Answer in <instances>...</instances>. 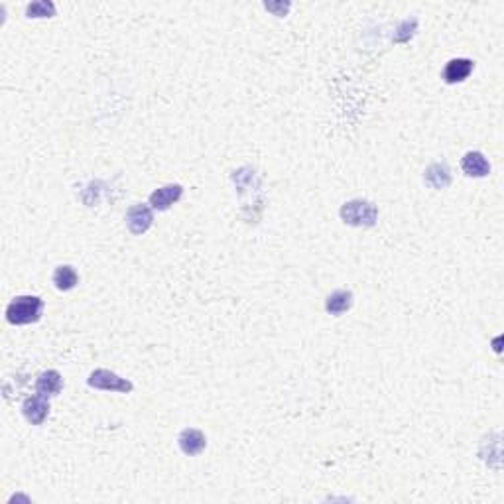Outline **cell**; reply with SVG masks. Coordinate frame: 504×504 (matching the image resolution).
<instances>
[{
	"label": "cell",
	"mask_w": 504,
	"mask_h": 504,
	"mask_svg": "<svg viewBox=\"0 0 504 504\" xmlns=\"http://www.w3.org/2000/svg\"><path fill=\"white\" fill-rule=\"evenodd\" d=\"M44 301L38 296H18L6 308V321L10 325H30L42 318Z\"/></svg>",
	"instance_id": "obj_1"
},
{
	"label": "cell",
	"mask_w": 504,
	"mask_h": 504,
	"mask_svg": "<svg viewBox=\"0 0 504 504\" xmlns=\"http://www.w3.org/2000/svg\"><path fill=\"white\" fill-rule=\"evenodd\" d=\"M341 219L345 225L351 227H374L379 221V209L376 205L366 201V199H353V201H347L341 207Z\"/></svg>",
	"instance_id": "obj_2"
},
{
	"label": "cell",
	"mask_w": 504,
	"mask_h": 504,
	"mask_svg": "<svg viewBox=\"0 0 504 504\" xmlns=\"http://www.w3.org/2000/svg\"><path fill=\"white\" fill-rule=\"evenodd\" d=\"M87 384L91 388L97 390H108V392H123V394H128L133 392L134 384L126 379H121L116 372L106 371V369H97L89 374Z\"/></svg>",
	"instance_id": "obj_3"
},
{
	"label": "cell",
	"mask_w": 504,
	"mask_h": 504,
	"mask_svg": "<svg viewBox=\"0 0 504 504\" xmlns=\"http://www.w3.org/2000/svg\"><path fill=\"white\" fill-rule=\"evenodd\" d=\"M154 223V213L148 205H134L126 213V227L133 235H144Z\"/></svg>",
	"instance_id": "obj_4"
},
{
	"label": "cell",
	"mask_w": 504,
	"mask_h": 504,
	"mask_svg": "<svg viewBox=\"0 0 504 504\" xmlns=\"http://www.w3.org/2000/svg\"><path fill=\"white\" fill-rule=\"evenodd\" d=\"M22 414L32 425H42L50 416V402L45 396H30L22 404Z\"/></svg>",
	"instance_id": "obj_5"
},
{
	"label": "cell",
	"mask_w": 504,
	"mask_h": 504,
	"mask_svg": "<svg viewBox=\"0 0 504 504\" xmlns=\"http://www.w3.org/2000/svg\"><path fill=\"white\" fill-rule=\"evenodd\" d=\"M177 445H179V449L186 453V455L195 457V455H199V453L207 447V437H205L201 430L186 427V430L179 434V437H177Z\"/></svg>",
	"instance_id": "obj_6"
},
{
	"label": "cell",
	"mask_w": 504,
	"mask_h": 504,
	"mask_svg": "<svg viewBox=\"0 0 504 504\" xmlns=\"http://www.w3.org/2000/svg\"><path fill=\"white\" fill-rule=\"evenodd\" d=\"M184 195V187L179 184H168V186L159 187L150 195L152 209L156 211H168L172 205L179 201V197Z\"/></svg>",
	"instance_id": "obj_7"
},
{
	"label": "cell",
	"mask_w": 504,
	"mask_h": 504,
	"mask_svg": "<svg viewBox=\"0 0 504 504\" xmlns=\"http://www.w3.org/2000/svg\"><path fill=\"white\" fill-rule=\"evenodd\" d=\"M473 69H475V63L467 60V57L452 60V62H447L445 69H443V81L449 83V85L461 83V81H465L469 77Z\"/></svg>",
	"instance_id": "obj_8"
},
{
	"label": "cell",
	"mask_w": 504,
	"mask_h": 504,
	"mask_svg": "<svg viewBox=\"0 0 504 504\" xmlns=\"http://www.w3.org/2000/svg\"><path fill=\"white\" fill-rule=\"evenodd\" d=\"M461 169L469 177H487L491 174V164L481 152H467L461 159Z\"/></svg>",
	"instance_id": "obj_9"
},
{
	"label": "cell",
	"mask_w": 504,
	"mask_h": 504,
	"mask_svg": "<svg viewBox=\"0 0 504 504\" xmlns=\"http://www.w3.org/2000/svg\"><path fill=\"white\" fill-rule=\"evenodd\" d=\"M62 388H63V379L62 374H60L57 371L42 372V374L38 376V381H35V394L45 396V398H50V396H57V394L62 392Z\"/></svg>",
	"instance_id": "obj_10"
},
{
	"label": "cell",
	"mask_w": 504,
	"mask_h": 504,
	"mask_svg": "<svg viewBox=\"0 0 504 504\" xmlns=\"http://www.w3.org/2000/svg\"><path fill=\"white\" fill-rule=\"evenodd\" d=\"M424 181L432 189H445L452 184V169L443 162H435V164H432L430 168L425 169Z\"/></svg>",
	"instance_id": "obj_11"
},
{
	"label": "cell",
	"mask_w": 504,
	"mask_h": 504,
	"mask_svg": "<svg viewBox=\"0 0 504 504\" xmlns=\"http://www.w3.org/2000/svg\"><path fill=\"white\" fill-rule=\"evenodd\" d=\"M353 308V293L349 290H337L325 300V311L331 315H343Z\"/></svg>",
	"instance_id": "obj_12"
},
{
	"label": "cell",
	"mask_w": 504,
	"mask_h": 504,
	"mask_svg": "<svg viewBox=\"0 0 504 504\" xmlns=\"http://www.w3.org/2000/svg\"><path fill=\"white\" fill-rule=\"evenodd\" d=\"M53 284H55V288L60 290V292H69V290H73L75 286H77V282H79V276H77V272H75V268L73 266H57L55 268V272H53L52 276Z\"/></svg>",
	"instance_id": "obj_13"
},
{
	"label": "cell",
	"mask_w": 504,
	"mask_h": 504,
	"mask_svg": "<svg viewBox=\"0 0 504 504\" xmlns=\"http://www.w3.org/2000/svg\"><path fill=\"white\" fill-rule=\"evenodd\" d=\"M28 18H52L55 16V4L47 2V0H40V2H32L26 6Z\"/></svg>",
	"instance_id": "obj_14"
},
{
	"label": "cell",
	"mask_w": 504,
	"mask_h": 504,
	"mask_svg": "<svg viewBox=\"0 0 504 504\" xmlns=\"http://www.w3.org/2000/svg\"><path fill=\"white\" fill-rule=\"evenodd\" d=\"M264 6L268 10H272L276 16H284V14L290 10V2H286V4H272V2H266Z\"/></svg>",
	"instance_id": "obj_15"
}]
</instances>
